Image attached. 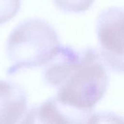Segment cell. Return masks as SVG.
Masks as SVG:
<instances>
[{
  "instance_id": "3957f363",
  "label": "cell",
  "mask_w": 124,
  "mask_h": 124,
  "mask_svg": "<svg viewBox=\"0 0 124 124\" xmlns=\"http://www.w3.org/2000/svg\"><path fill=\"white\" fill-rule=\"evenodd\" d=\"M124 9L108 7L99 15L97 23L102 62L117 73L124 72Z\"/></svg>"
},
{
  "instance_id": "7a4b0ae2",
  "label": "cell",
  "mask_w": 124,
  "mask_h": 124,
  "mask_svg": "<svg viewBox=\"0 0 124 124\" xmlns=\"http://www.w3.org/2000/svg\"><path fill=\"white\" fill-rule=\"evenodd\" d=\"M60 46L58 36L48 22L36 18L22 22L12 31L7 43V53L11 62L7 75L47 64Z\"/></svg>"
},
{
  "instance_id": "52a82bcc",
  "label": "cell",
  "mask_w": 124,
  "mask_h": 124,
  "mask_svg": "<svg viewBox=\"0 0 124 124\" xmlns=\"http://www.w3.org/2000/svg\"><path fill=\"white\" fill-rule=\"evenodd\" d=\"M20 7V0H0V24L13 18Z\"/></svg>"
},
{
  "instance_id": "6da1fadb",
  "label": "cell",
  "mask_w": 124,
  "mask_h": 124,
  "mask_svg": "<svg viewBox=\"0 0 124 124\" xmlns=\"http://www.w3.org/2000/svg\"><path fill=\"white\" fill-rule=\"evenodd\" d=\"M47 64L44 79L57 88L54 98L70 108L92 113L109 84V74L97 52L92 48L77 52L69 46L60 45Z\"/></svg>"
},
{
  "instance_id": "8992f818",
  "label": "cell",
  "mask_w": 124,
  "mask_h": 124,
  "mask_svg": "<svg viewBox=\"0 0 124 124\" xmlns=\"http://www.w3.org/2000/svg\"><path fill=\"white\" fill-rule=\"evenodd\" d=\"M55 5L70 12H82L89 9L94 0H53Z\"/></svg>"
},
{
  "instance_id": "277c9868",
  "label": "cell",
  "mask_w": 124,
  "mask_h": 124,
  "mask_svg": "<svg viewBox=\"0 0 124 124\" xmlns=\"http://www.w3.org/2000/svg\"><path fill=\"white\" fill-rule=\"evenodd\" d=\"M25 119L28 120L25 123L84 124L92 123L91 120L94 119V116L92 113H83L70 108L59 102L53 97L28 111Z\"/></svg>"
},
{
  "instance_id": "5b68a950",
  "label": "cell",
  "mask_w": 124,
  "mask_h": 124,
  "mask_svg": "<svg viewBox=\"0 0 124 124\" xmlns=\"http://www.w3.org/2000/svg\"><path fill=\"white\" fill-rule=\"evenodd\" d=\"M28 112L24 89L17 84L0 80V124L19 123L25 120Z\"/></svg>"
}]
</instances>
